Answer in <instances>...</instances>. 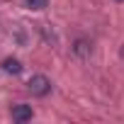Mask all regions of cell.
I'll list each match as a JSON object with an SVG mask.
<instances>
[{
	"instance_id": "obj_2",
	"label": "cell",
	"mask_w": 124,
	"mask_h": 124,
	"mask_svg": "<svg viewBox=\"0 0 124 124\" xmlns=\"http://www.w3.org/2000/svg\"><path fill=\"white\" fill-rule=\"evenodd\" d=\"M12 119H15V122H27V119H32V107H29V105H15V107H12Z\"/></svg>"
},
{
	"instance_id": "obj_4",
	"label": "cell",
	"mask_w": 124,
	"mask_h": 124,
	"mask_svg": "<svg viewBox=\"0 0 124 124\" xmlns=\"http://www.w3.org/2000/svg\"><path fill=\"white\" fill-rule=\"evenodd\" d=\"M46 3H49V0H24V5H27L29 10H44Z\"/></svg>"
},
{
	"instance_id": "obj_1",
	"label": "cell",
	"mask_w": 124,
	"mask_h": 124,
	"mask_svg": "<svg viewBox=\"0 0 124 124\" xmlns=\"http://www.w3.org/2000/svg\"><path fill=\"white\" fill-rule=\"evenodd\" d=\"M27 88H29V93H32V95L44 97V95L51 90V80H49L46 76H32V78H29V83H27Z\"/></svg>"
},
{
	"instance_id": "obj_3",
	"label": "cell",
	"mask_w": 124,
	"mask_h": 124,
	"mask_svg": "<svg viewBox=\"0 0 124 124\" xmlns=\"http://www.w3.org/2000/svg\"><path fill=\"white\" fill-rule=\"evenodd\" d=\"M3 68H5L8 73H20V71H22L20 61H15V58H8V61H3Z\"/></svg>"
}]
</instances>
